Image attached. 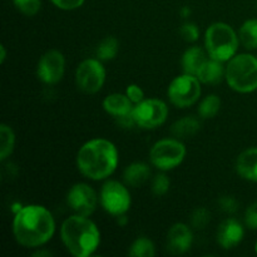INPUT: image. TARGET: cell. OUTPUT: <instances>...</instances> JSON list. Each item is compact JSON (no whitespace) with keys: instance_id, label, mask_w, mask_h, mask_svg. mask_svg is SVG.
Instances as JSON below:
<instances>
[{"instance_id":"6da1fadb","label":"cell","mask_w":257,"mask_h":257,"mask_svg":"<svg viewBox=\"0 0 257 257\" xmlns=\"http://www.w3.org/2000/svg\"><path fill=\"white\" fill-rule=\"evenodd\" d=\"M55 232L52 212L42 205H27L17 211L13 220V235L27 248H39L49 242Z\"/></svg>"},{"instance_id":"7a4b0ae2","label":"cell","mask_w":257,"mask_h":257,"mask_svg":"<svg viewBox=\"0 0 257 257\" xmlns=\"http://www.w3.org/2000/svg\"><path fill=\"white\" fill-rule=\"evenodd\" d=\"M119 155L115 145L105 138H93L77 153L78 171L92 181L107 180L118 167Z\"/></svg>"},{"instance_id":"3957f363","label":"cell","mask_w":257,"mask_h":257,"mask_svg":"<svg viewBox=\"0 0 257 257\" xmlns=\"http://www.w3.org/2000/svg\"><path fill=\"white\" fill-rule=\"evenodd\" d=\"M60 240L74 257H89L98 250L100 232L88 216L74 215L65 218L60 227Z\"/></svg>"},{"instance_id":"277c9868","label":"cell","mask_w":257,"mask_h":257,"mask_svg":"<svg viewBox=\"0 0 257 257\" xmlns=\"http://www.w3.org/2000/svg\"><path fill=\"white\" fill-rule=\"evenodd\" d=\"M240 44L238 33L227 23L216 22L205 32V49L212 59L227 63L237 54Z\"/></svg>"},{"instance_id":"5b68a950","label":"cell","mask_w":257,"mask_h":257,"mask_svg":"<svg viewBox=\"0 0 257 257\" xmlns=\"http://www.w3.org/2000/svg\"><path fill=\"white\" fill-rule=\"evenodd\" d=\"M226 82L237 93L257 90V58L248 53L236 54L226 64Z\"/></svg>"},{"instance_id":"8992f818","label":"cell","mask_w":257,"mask_h":257,"mask_svg":"<svg viewBox=\"0 0 257 257\" xmlns=\"http://www.w3.org/2000/svg\"><path fill=\"white\" fill-rule=\"evenodd\" d=\"M185 145L178 138H163L157 141L150 151L151 165L157 170L167 172L178 167L186 157Z\"/></svg>"},{"instance_id":"52a82bcc","label":"cell","mask_w":257,"mask_h":257,"mask_svg":"<svg viewBox=\"0 0 257 257\" xmlns=\"http://www.w3.org/2000/svg\"><path fill=\"white\" fill-rule=\"evenodd\" d=\"M202 83L197 77L192 74L177 75L170 83L167 89V97L171 104L177 108H187L198 102L202 93Z\"/></svg>"},{"instance_id":"ba28073f","label":"cell","mask_w":257,"mask_h":257,"mask_svg":"<svg viewBox=\"0 0 257 257\" xmlns=\"http://www.w3.org/2000/svg\"><path fill=\"white\" fill-rule=\"evenodd\" d=\"M99 202L103 210L109 215L122 216L130 211L132 205L128 186L115 180H108L100 188Z\"/></svg>"},{"instance_id":"9c48e42d","label":"cell","mask_w":257,"mask_h":257,"mask_svg":"<svg viewBox=\"0 0 257 257\" xmlns=\"http://www.w3.org/2000/svg\"><path fill=\"white\" fill-rule=\"evenodd\" d=\"M105 68L98 58H88L75 70V85L84 94H95L105 83Z\"/></svg>"},{"instance_id":"30bf717a","label":"cell","mask_w":257,"mask_h":257,"mask_svg":"<svg viewBox=\"0 0 257 257\" xmlns=\"http://www.w3.org/2000/svg\"><path fill=\"white\" fill-rule=\"evenodd\" d=\"M168 107L158 98H148L135 104L132 118L136 125L143 130H153L167 120Z\"/></svg>"},{"instance_id":"8fae6325","label":"cell","mask_w":257,"mask_h":257,"mask_svg":"<svg viewBox=\"0 0 257 257\" xmlns=\"http://www.w3.org/2000/svg\"><path fill=\"white\" fill-rule=\"evenodd\" d=\"M65 73V58L62 52L50 49L40 57L37 65V77L40 82L54 85L63 79Z\"/></svg>"},{"instance_id":"7c38bea8","label":"cell","mask_w":257,"mask_h":257,"mask_svg":"<svg viewBox=\"0 0 257 257\" xmlns=\"http://www.w3.org/2000/svg\"><path fill=\"white\" fill-rule=\"evenodd\" d=\"M98 201L97 192L88 183H75L67 193V205L77 215L89 217L97 208Z\"/></svg>"},{"instance_id":"4fadbf2b","label":"cell","mask_w":257,"mask_h":257,"mask_svg":"<svg viewBox=\"0 0 257 257\" xmlns=\"http://www.w3.org/2000/svg\"><path fill=\"white\" fill-rule=\"evenodd\" d=\"M193 242L192 230L188 225L177 222L172 225L167 233V250L172 255H182L191 248Z\"/></svg>"},{"instance_id":"5bb4252c","label":"cell","mask_w":257,"mask_h":257,"mask_svg":"<svg viewBox=\"0 0 257 257\" xmlns=\"http://www.w3.org/2000/svg\"><path fill=\"white\" fill-rule=\"evenodd\" d=\"M243 235H245V228L240 221L230 217L220 223L216 233V240L223 250H231L243 240Z\"/></svg>"},{"instance_id":"9a60e30c","label":"cell","mask_w":257,"mask_h":257,"mask_svg":"<svg viewBox=\"0 0 257 257\" xmlns=\"http://www.w3.org/2000/svg\"><path fill=\"white\" fill-rule=\"evenodd\" d=\"M210 59V55L207 54L206 49H202L198 45H193L185 50L181 58V65H182L183 73L192 74L197 77L200 70L202 69L206 62Z\"/></svg>"},{"instance_id":"2e32d148","label":"cell","mask_w":257,"mask_h":257,"mask_svg":"<svg viewBox=\"0 0 257 257\" xmlns=\"http://www.w3.org/2000/svg\"><path fill=\"white\" fill-rule=\"evenodd\" d=\"M102 105L103 109L109 115L114 117L115 119L132 114L133 107H135L132 100L127 97L125 93L124 94H122V93H112V94H108L103 99Z\"/></svg>"},{"instance_id":"e0dca14e","label":"cell","mask_w":257,"mask_h":257,"mask_svg":"<svg viewBox=\"0 0 257 257\" xmlns=\"http://www.w3.org/2000/svg\"><path fill=\"white\" fill-rule=\"evenodd\" d=\"M236 172L243 180L257 182V147L247 148L238 155Z\"/></svg>"},{"instance_id":"ac0fdd59","label":"cell","mask_w":257,"mask_h":257,"mask_svg":"<svg viewBox=\"0 0 257 257\" xmlns=\"http://www.w3.org/2000/svg\"><path fill=\"white\" fill-rule=\"evenodd\" d=\"M151 177V167L146 162H133L125 167L123 181L128 187H140Z\"/></svg>"},{"instance_id":"d6986e66","label":"cell","mask_w":257,"mask_h":257,"mask_svg":"<svg viewBox=\"0 0 257 257\" xmlns=\"http://www.w3.org/2000/svg\"><path fill=\"white\" fill-rule=\"evenodd\" d=\"M197 78L202 84H218L226 78V65L222 62L210 58L197 74Z\"/></svg>"},{"instance_id":"ffe728a7","label":"cell","mask_w":257,"mask_h":257,"mask_svg":"<svg viewBox=\"0 0 257 257\" xmlns=\"http://www.w3.org/2000/svg\"><path fill=\"white\" fill-rule=\"evenodd\" d=\"M200 120L192 115H187L181 119H177L171 125V133L173 137L178 140H186V138L193 137L200 131Z\"/></svg>"},{"instance_id":"44dd1931","label":"cell","mask_w":257,"mask_h":257,"mask_svg":"<svg viewBox=\"0 0 257 257\" xmlns=\"http://www.w3.org/2000/svg\"><path fill=\"white\" fill-rule=\"evenodd\" d=\"M238 38L246 49H257V19L246 20L238 30Z\"/></svg>"},{"instance_id":"7402d4cb","label":"cell","mask_w":257,"mask_h":257,"mask_svg":"<svg viewBox=\"0 0 257 257\" xmlns=\"http://www.w3.org/2000/svg\"><path fill=\"white\" fill-rule=\"evenodd\" d=\"M15 147V133L10 125L2 123L0 125V161L4 162L10 157Z\"/></svg>"},{"instance_id":"603a6c76","label":"cell","mask_w":257,"mask_h":257,"mask_svg":"<svg viewBox=\"0 0 257 257\" xmlns=\"http://www.w3.org/2000/svg\"><path fill=\"white\" fill-rule=\"evenodd\" d=\"M118 52H119V43H118L117 38L105 37L98 44L95 55L102 62H109L117 57Z\"/></svg>"},{"instance_id":"cb8c5ba5","label":"cell","mask_w":257,"mask_h":257,"mask_svg":"<svg viewBox=\"0 0 257 257\" xmlns=\"http://www.w3.org/2000/svg\"><path fill=\"white\" fill-rule=\"evenodd\" d=\"M221 109V99L217 94H208L202 98L198 104L197 113L202 119H211L216 117Z\"/></svg>"},{"instance_id":"d4e9b609","label":"cell","mask_w":257,"mask_h":257,"mask_svg":"<svg viewBox=\"0 0 257 257\" xmlns=\"http://www.w3.org/2000/svg\"><path fill=\"white\" fill-rule=\"evenodd\" d=\"M128 255L133 257H153L156 255V246L152 240L141 236L136 238L130 246Z\"/></svg>"},{"instance_id":"484cf974","label":"cell","mask_w":257,"mask_h":257,"mask_svg":"<svg viewBox=\"0 0 257 257\" xmlns=\"http://www.w3.org/2000/svg\"><path fill=\"white\" fill-rule=\"evenodd\" d=\"M13 4L25 17H34L40 12L42 0H13Z\"/></svg>"},{"instance_id":"4316f807","label":"cell","mask_w":257,"mask_h":257,"mask_svg":"<svg viewBox=\"0 0 257 257\" xmlns=\"http://www.w3.org/2000/svg\"><path fill=\"white\" fill-rule=\"evenodd\" d=\"M211 221V213L207 208L198 207L192 212L190 217V223L195 230H203L207 227Z\"/></svg>"},{"instance_id":"83f0119b","label":"cell","mask_w":257,"mask_h":257,"mask_svg":"<svg viewBox=\"0 0 257 257\" xmlns=\"http://www.w3.org/2000/svg\"><path fill=\"white\" fill-rule=\"evenodd\" d=\"M171 186V181L168 178V176L165 172H161L158 175H156L152 180V186H151V190L152 193L157 197H162L166 193L168 192Z\"/></svg>"},{"instance_id":"f1b7e54d","label":"cell","mask_w":257,"mask_h":257,"mask_svg":"<svg viewBox=\"0 0 257 257\" xmlns=\"http://www.w3.org/2000/svg\"><path fill=\"white\" fill-rule=\"evenodd\" d=\"M181 35L188 43H193L200 38V28L192 22H187L181 27Z\"/></svg>"},{"instance_id":"f546056e","label":"cell","mask_w":257,"mask_h":257,"mask_svg":"<svg viewBox=\"0 0 257 257\" xmlns=\"http://www.w3.org/2000/svg\"><path fill=\"white\" fill-rule=\"evenodd\" d=\"M50 2L58 9L70 12V10H75L82 7L85 0H50Z\"/></svg>"},{"instance_id":"4dcf8cb0","label":"cell","mask_w":257,"mask_h":257,"mask_svg":"<svg viewBox=\"0 0 257 257\" xmlns=\"http://www.w3.org/2000/svg\"><path fill=\"white\" fill-rule=\"evenodd\" d=\"M125 94L132 100L133 104H137V103L142 102L145 99V92H143V89L138 84H135V83L128 85L127 89H125Z\"/></svg>"},{"instance_id":"1f68e13d","label":"cell","mask_w":257,"mask_h":257,"mask_svg":"<svg viewBox=\"0 0 257 257\" xmlns=\"http://www.w3.org/2000/svg\"><path fill=\"white\" fill-rule=\"evenodd\" d=\"M218 206L226 213H235L238 208V203L232 196H222L218 200Z\"/></svg>"},{"instance_id":"d6a6232c","label":"cell","mask_w":257,"mask_h":257,"mask_svg":"<svg viewBox=\"0 0 257 257\" xmlns=\"http://www.w3.org/2000/svg\"><path fill=\"white\" fill-rule=\"evenodd\" d=\"M245 223L248 228L257 231V202H253L246 210Z\"/></svg>"},{"instance_id":"836d02e7","label":"cell","mask_w":257,"mask_h":257,"mask_svg":"<svg viewBox=\"0 0 257 257\" xmlns=\"http://www.w3.org/2000/svg\"><path fill=\"white\" fill-rule=\"evenodd\" d=\"M0 52H2V54H0V63H4L5 59H7V49H5L4 45H2L0 47Z\"/></svg>"},{"instance_id":"e575fe53","label":"cell","mask_w":257,"mask_h":257,"mask_svg":"<svg viewBox=\"0 0 257 257\" xmlns=\"http://www.w3.org/2000/svg\"><path fill=\"white\" fill-rule=\"evenodd\" d=\"M181 14H182L185 18H187L188 15L191 14V10L188 9L187 7H185V8H182V10H181Z\"/></svg>"},{"instance_id":"d590c367","label":"cell","mask_w":257,"mask_h":257,"mask_svg":"<svg viewBox=\"0 0 257 257\" xmlns=\"http://www.w3.org/2000/svg\"><path fill=\"white\" fill-rule=\"evenodd\" d=\"M34 256H50V252H48V251H38V252H34Z\"/></svg>"},{"instance_id":"8d00e7d4","label":"cell","mask_w":257,"mask_h":257,"mask_svg":"<svg viewBox=\"0 0 257 257\" xmlns=\"http://www.w3.org/2000/svg\"><path fill=\"white\" fill-rule=\"evenodd\" d=\"M255 252H256V255H257V241H256V243H255Z\"/></svg>"}]
</instances>
